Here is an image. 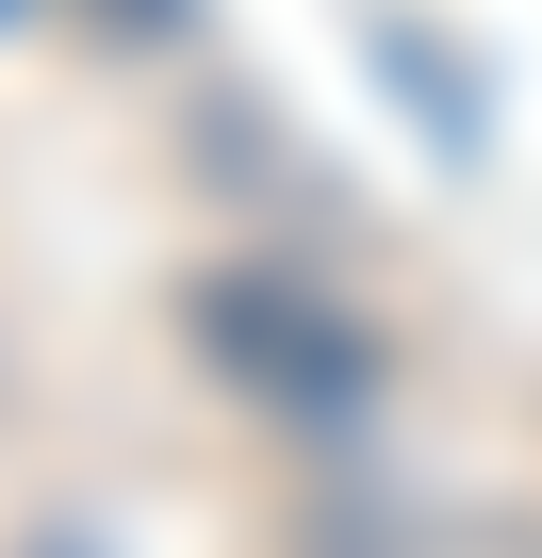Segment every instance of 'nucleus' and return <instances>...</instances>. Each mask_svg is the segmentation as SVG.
Masks as SVG:
<instances>
[{
  "instance_id": "obj_1",
  "label": "nucleus",
  "mask_w": 542,
  "mask_h": 558,
  "mask_svg": "<svg viewBox=\"0 0 542 558\" xmlns=\"http://www.w3.org/2000/svg\"><path fill=\"white\" fill-rule=\"evenodd\" d=\"M181 345L246 395V411H280V427H346L378 395V329L346 296H313L297 263H197L181 279Z\"/></svg>"
},
{
  "instance_id": "obj_2",
  "label": "nucleus",
  "mask_w": 542,
  "mask_h": 558,
  "mask_svg": "<svg viewBox=\"0 0 542 558\" xmlns=\"http://www.w3.org/2000/svg\"><path fill=\"white\" fill-rule=\"evenodd\" d=\"M83 17H99L116 50H181V34H197V0H83Z\"/></svg>"
},
{
  "instance_id": "obj_3",
  "label": "nucleus",
  "mask_w": 542,
  "mask_h": 558,
  "mask_svg": "<svg viewBox=\"0 0 542 558\" xmlns=\"http://www.w3.org/2000/svg\"><path fill=\"white\" fill-rule=\"evenodd\" d=\"M0 17H17V0H0Z\"/></svg>"
}]
</instances>
